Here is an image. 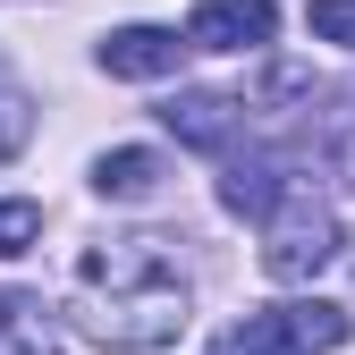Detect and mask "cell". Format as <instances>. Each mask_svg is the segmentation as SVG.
Segmentation results:
<instances>
[{
    "instance_id": "obj_1",
    "label": "cell",
    "mask_w": 355,
    "mask_h": 355,
    "mask_svg": "<svg viewBox=\"0 0 355 355\" xmlns=\"http://www.w3.org/2000/svg\"><path fill=\"white\" fill-rule=\"evenodd\" d=\"M68 322H76V338H94L110 355L178 347V330H187V271L169 262L161 237H102V245L76 254Z\"/></svg>"
},
{
    "instance_id": "obj_2",
    "label": "cell",
    "mask_w": 355,
    "mask_h": 355,
    "mask_svg": "<svg viewBox=\"0 0 355 355\" xmlns=\"http://www.w3.org/2000/svg\"><path fill=\"white\" fill-rule=\"evenodd\" d=\"M347 304L330 296H296V304H254L245 322H229L211 338V355H330L347 347Z\"/></svg>"
},
{
    "instance_id": "obj_3",
    "label": "cell",
    "mask_w": 355,
    "mask_h": 355,
    "mask_svg": "<svg viewBox=\"0 0 355 355\" xmlns=\"http://www.w3.org/2000/svg\"><path fill=\"white\" fill-rule=\"evenodd\" d=\"M338 262V211L313 195V187H288L271 211H262V271L271 279H322Z\"/></svg>"
},
{
    "instance_id": "obj_4",
    "label": "cell",
    "mask_w": 355,
    "mask_h": 355,
    "mask_svg": "<svg viewBox=\"0 0 355 355\" xmlns=\"http://www.w3.org/2000/svg\"><path fill=\"white\" fill-rule=\"evenodd\" d=\"M279 34V0H195L187 51H262Z\"/></svg>"
},
{
    "instance_id": "obj_5",
    "label": "cell",
    "mask_w": 355,
    "mask_h": 355,
    "mask_svg": "<svg viewBox=\"0 0 355 355\" xmlns=\"http://www.w3.org/2000/svg\"><path fill=\"white\" fill-rule=\"evenodd\" d=\"M102 76H127V85H161V76H178V60H187V42H178L169 26H119V34H102Z\"/></svg>"
},
{
    "instance_id": "obj_6",
    "label": "cell",
    "mask_w": 355,
    "mask_h": 355,
    "mask_svg": "<svg viewBox=\"0 0 355 355\" xmlns=\"http://www.w3.org/2000/svg\"><path fill=\"white\" fill-rule=\"evenodd\" d=\"M161 127H169L178 144H195V153H229L237 127H245V102H229V94H169L161 102Z\"/></svg>"
},
{
    "instance_id": "obj_7",
    "label": "cell",
    "mask_w": 355,
    "mask_h": 355,
    "mask_svg": "<svg viewBox=\"0 0 355 355\" xmlns=\"http://www.w3.org/2000/svg\"><path fill=\"white\" fill-rule=\"evenodd\" d=\"M161 178H169V161H161L153 144H119V153L94 161V195H102V203H153Z\"/></svg>"
},
{
    "instance_id": "obj_8",
    "label": "cell",
    "mask_w": 355,
    "mask_h": 355,
    "mask_svg": "<svg viewBox=\"0 0 355 355\" xmlns=\"http://www.w3.org/2000/svg\"><path fill=\"white\" fill-rule=\"evenodd\" d=\"M279 195H288V161H279V153H237L229 178H220V203H229L237 220H262Z\"/></svg>"
},
{
    "instance_id": "obj_9",
    "label": "cell",
    "mask_w": 355,
    "mask_h": 355,
    "mask_svg": "<svg viewBox=\"0 0 355 355\" xmlns=\"http://www.w3.org/2000/svg\"><path fill=\"white\" fill-rule=\"evenodd\" d=\"M0 355H60V330L42 313V296L0 288Z\"/></svg>"
},
{
    "instance_id": "obj_10",
    "label": "cell",
    "mask_w": 355,
    "mask_h": 355,
    "mask_svg": "<svg viewBox=\"0 0 355 355\" xmlns=\"http://www.w3.org/2000/svg\"><path fill=\"white\" fill-rule=\"evenodd\" d=\"M42 237V203H26V195H0V262L9 254H26Z\"/></svg>"
},
{
    "instance_id": "obj_11",
    "label": "cell",
    "mask_w": 355,
    "mask_h": 355,
    "mask_svg": "<svg viewBox=\"0 0 355 355\" xmlns=\"http://www.w3.org/2000/svg\"><path fill=\"white\" fill-rule=\"evenodd\" d=\"M26 136H34L26 94H17V85H0V161H17V153H26Z\"/></svg>"
},
{
    "instance_id": "obj_12",
    "label": "cell",
    "mask_w": 355,
    "mask_h": 355,
    "mask_svg": "<svg viewBox=\"0 0 355 355\" xmlns=\"http://www.w3.org/2000/svg\"><path fill=\"white\" fill-rule=\"evenodd\" d=\"M304 26H313L322 42H338V51H355V0H313Z\"/></svg>"
},
{
    "instance_id": "obj_13",
    "label": "cell",
    "mask_w": 355,
    "mask_h": 355,
    "mask_svg": "<svg viewBox=\"0 0 355 355\" xmlns=\"http://www.w3.org/2000/svg\"><path fill=\"white\" fill-rule=\"evenodd\" d=\"M338 169H347V187H355V110H347V127H338Z\"/></svg>"
}]
</instances>
